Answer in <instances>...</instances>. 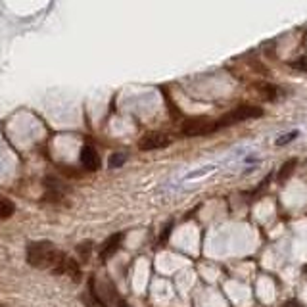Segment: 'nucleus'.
Returning <instances> with one entry per match:
<instances>
[{
	"instance_id": "nucleus-1",
	"label": "nucleus",
	"mask_w": 307,
	"mask_h": 307,
	"mask_svg": "<svg viewBox=\"0 0 307 307\" xmlns=\"http://www.w3.org/2000/svg\"><path fill=\"white\" fill-rule=\"evenodd\" d=\"M25 256H27V263L31 267H35V269L50 271L54 275L71 277V281H75V283L81 281V269H79L77 261L71 259L69 256H65L52 242H46V240L29 242Z\"/></svg>"
},
{
	"instance_id": "nucleus-2",
	"label": "nucleus",
	"mask_w": 307,
	"mask_h": 307,
	"mask_svg": "<svg viewBox=\"0 0 307 307\" xmlns=\"http://www.w3.org/2000/svg\"><path fill=\"white\" fill-rule=\"evenodd\" d=\"M261 115H263L261 108L250 106V104H242V106H238V108H234V110L227 111L225 115H221L215 121V125H217V129H227V127H233V125H238V123L248 121V119H258Z\"/></svg>"
},
{
	"instance_id": "nucleus-3",
	"label": "nucleus",
	"mask_w": 307,
	"mask_h": 307,
	"mask_svg": "<svg viewBox=\"0 0 307 307\" xmlns=\"http://www.w3.org/2000/svg\"><path fill=\"white\" fill-rule=\"evenodd\" d=\"M213 131H217L215 121H211L209 117H204V115L190 117V119H186V121L183 123V127H181V135L188 136V138L211 135Z\"/></svg>"
},
{
	"instance_id": "nucleus-4",
	"label": "nucleus",
	"mask_w": 307,
	"mask_h": 307,
	"mask_svg": "<svg viewBox=\"0 0 307 307\" xmlns=\"http://www.w3.org/2000/svg\"><path fill=\"white\" fill-rule=\"evenodd\" d=\"M171 136L165 135V133H160V131H154V133H148L140 138L138 142V148L144 150V152H152V150H161V148H167L171 144Z\"/></svg>"
},
{
	"instance_id": "nucleus-5",
	"label": "nucleus",
	"mask_w": 307,
	"mask_h": 307,
	"mask_svg": "<svg viewBox=\"0 0 307 307\" xmlns=\"http://www.w3.org/2000/svg\"><path fill=\"white\" fill-rule=\"evenodd\" d=\"M217 169H219L217 163H206V165H202V167H196V169H192V171L184 173L183 177H181V181H179V184L194 183V181H200V179H206L208 175L215 173Z\"/></svg>"
},
{
	"instance_id": "nucleus-6",
	"label": "nucleus",
	"mask_w": 307,
	"mask_h": 307,
	"mask_svg": "<svg viewBox=\"0 0 307 307\" xmlns=\"http://www.w3.org/2000/svg\"><path fill=\"white\" fill-rule=\"evenodd\" d=\"M79 160H81V165L85 167L86 171H98L100 169V158H98V154H96V150L92 146L81 148Z\"/></svg>"
},
{
	"instance_id": "nucleus-7",
	"label": "nucleus",
	"mask_w": 307,
	"mask_h": 307,
	"mask_svg": "<svg viewBox=\"0 0 307 307\" xmlns=\"http://www.w3.org/2000/svg\"><path fill=\"white\" fill-rule=\"evenodd\" d=\"M123 242V233H117V234H111L110 238L102 244L100 248V259L102 261H106V259H110L117 250H119V246Z\"/></svg>"
},
{
	"instance_id": "nucleus-8",
	"label": "nucleus",
	"mask_w": 307,
	"mask_h": 307,
	"mask_svg": "<svg viewBox=\"0 0 307 307\" xmlns=\"http://www.w3.org/2000/svg\"><path fill=\"white\" fill-rule=\"evenodd\" d=\"M256 88H258L259 96L269 100V102H275L281 96V88L277 85H271V83H259V85H256Z\"/></svg>"
},
{
	"instance_id": "nucleus-9",
	"label": "nucleus",
	"mask_w": 307,
	"mask_h": 307,
	"mask_svg": "<svg viewBox=\"0 0 307 307\" xmlns=\"http://www.w3.org/2000/svg\"><path fill=\"white\" fill-rule=\"evenodd\" d=\"M13 211H15V206H13L12 200L0 196V221H4V219H10V217L13 215Z\"/></svg>"
},
{
	"instance_id": "nucleus-10",
	"label": "nucleus",
	"mask_w": 307,
	"mask_h": 307,
	"mask_svg": "<svg viewBox=\"0 0 307 307\" xmlns=\"http://www.w3.org/2000/svg\"><path fill=\"white\" fill-rule=\"evenodd\" d=\"M296 165H298V161L296 160H288L286 163H284L283 167L279 169V177H277V179H279V183H286V181L290 179V175L294 173Z\"/></svg>"
},
{
	"instance_id": "nucleus-11",
	"label": "nucleus",
	"mask_w": 307,
	"mask_h": 307,
	"mask_svg": "<svg viewBox=\"0 0 307 307\" xmlns=\"http://www.w3.org/2000/svg\"><path fill=\"white\" fill-rule=\"evenodd\" d=\"M125 161H127V154L117 152V154H113V156L110 158V167L111 169H117V167H121Z\"/></svg>"
},
{
	"instance_id": "nucleus-12",
	"label": "nucleus",
	"mask_w": 307,
	"mask_h": 307,
	"mask_svg": "<svg viewBox=\"0 0 307 307\" xmlns=\"http://www.w3.org/2000/svg\"><path fill=\"white\" fill-rule=\"evenodd\" d=\"M300 136V131H290V133H286V135H283V136H279L277 138V146H284V144H288V142H292L294 138H298Z\"/></svg>"
}]
</instances>
